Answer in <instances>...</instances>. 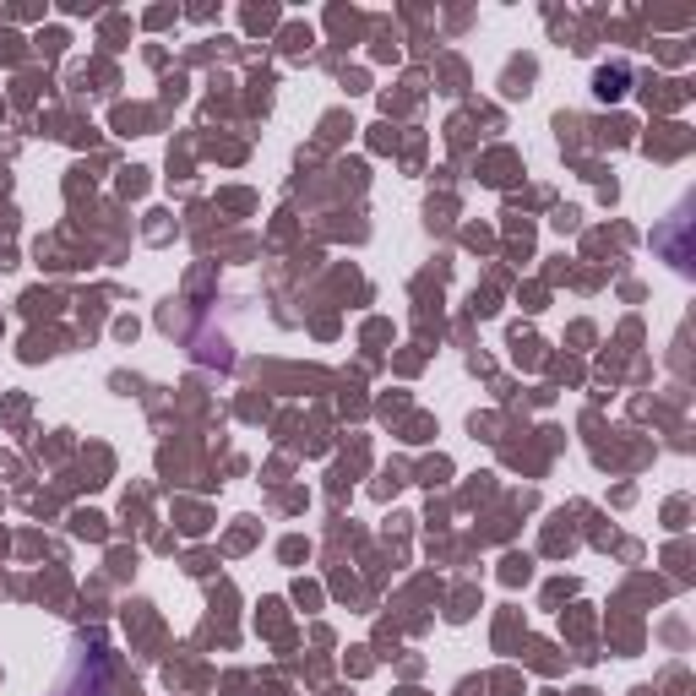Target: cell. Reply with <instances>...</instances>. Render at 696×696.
<instances>
[{
    "label": "cell",
    "mask_w": 696,
    "mask_h": 696,
    "mask_svg": "<svg viewBox=\"0 0 696 696\" xmlns=\"http://www.w3.org/2000/svg\"><path fill=\"white\" fill-rule=\"evenodd\" d=\"M620 82H626V71H599V98H615Z\"/></svg>",
    "instance_id": "1"
}]
</instances>
